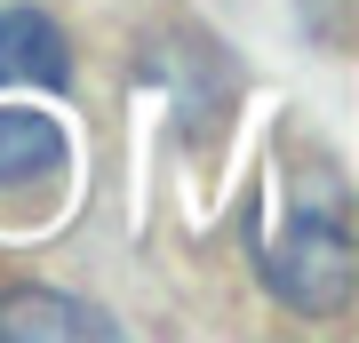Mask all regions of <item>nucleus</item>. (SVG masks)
I'll list each match as a JSON object with an SVG mask.
<instances>
[{"mask_svg":"<svg viewBox=\"0 0 359 343\" xmlns=\"http://www.w3.org/2000/svg\"><path fill=\"white\" fill-rule=\"evenodd\" d=\"M264 280L280 295H295V304H311V311L344 304V288H351V224H344V200H335V191H320V208L295 200V216L271 224Z\"/></svg>","mask_w":359,"mask_h":343,"instance_id":"1","label":"nucleus"},{"mask_svg":"<svg viewBox=\"0 0 359 343\" xmlns=\"http://www.w3.org/2000/svg\"><path fill=\"white\" fill-rule=\"evenodd\" d=\"M65 176V128L48 112H0V191H48Z\"/></svg>","mask_w":359,"mask_h":343,"instance_id":"2","label":"nucleus"},{"mask_svg":"<svg viewBox=\"0 0 359 343\" xmlns=\"http://www.w3.org/2000/svg\"><path fill=\"white\" fill-rule=\"evenodd\" d=\"M8 80H48V88L65 80V40L32 8H0V88Z\"/></svg>","mask_w":359,"mask_h":343,"instance_id":"3","label":"nucleus"},{"mask_svg":"<svg viewBox=\"0 0 359 343\" xmlns=\"http://www.w3.org/2000/svg\"><path fill=\"white\" fill-rule=\"evenodd\" d=\"M0 335H112V319L65 311V295H8L0 304Z\"/></svg>","mask_w":359,"mask_h":343,"instance_id":"4","label":"nucleus"}]
</instances>
